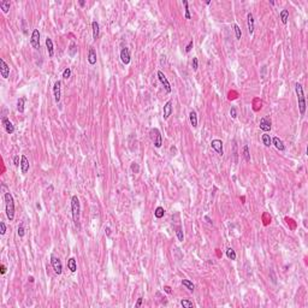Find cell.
Instances as JSON below:
<instances>
[{
    "label": "cell",
    "mask_w": 308,
    "mask_h": 308,
    "mask_svg": "<svg viewBox=\"0 0 308 308\" xmlns=\"http://www.w3.org/2000/svg\"><path fill=\"white\" fill-rule=\"evenodd\" d=\"M4 199H5L6 216H7V218H9V220L12 222L13 218H14V201H13V196L10 193H5Z\"/></svg>",
    "instance_id": "1"
},
{
    "label": "cell",
    "mask_w": 308,
    "mask_h": 308,
    "mask_svg": "<svg viewBox=\"0 0 308 308\" xmlns=\"http://www.w3.org/2000/svg\"><path fill=\"white\" fill-rule=\"evenodd\" d=\"M295 90H296V95H297V101H298V110H300V113L301 116H305L306 113V98H305V94H303V88H302V84L301 83H296L295 84Z\"/></svg>",
    "instance_id": "2"
},
{
    "label": "cell",
    "mask_w": 308,
    "mask_h": 308,
    "mask_svg": "<svg viewBox=\"0 0 308 308\" xmlns=\"http://www.w3.org/2000/svg\"><path fill=\"white\" fill-rule=\"evenodd\" d=\"M71 211H72V219L76 226L79 225V213H81V205L79 200L76 195L71 197Z\"/></svg>",
    "instance_id": "3"
},
{
    "label": "cell",
    "mask_w": 308,
    "mask_h": 308,
    "mask_svg": "<svg viewBox=\"0 0 308 308\" xmlns=\"http://www.w3.org/2000/svg\"><path fill=\"white\" fill-rule=\"evenodd\" d=\"M51 264H52V267L54 270V273L55 274H62L63 272V265H62V261L59 258H57V256L52 255L51 256Z\"/></svg>",
    "instance_id": "4"
},
{
    "label": "cell",
    "mask_w": 308,
    "mask_h": 308,
    "mask_svg": "<svg viewBox=\"0 0 308 308\" xmlns=\"http://www.w3.org/2000/svg\"><path fill=\"white\" fill-rule=\"evenodd\" d=\"M151 134H152L153 140H154V146H155L157 148H160V147H161V144H163V137H161L160 131L155 128V129H152Z\"/></svg>",
    "instance_id": "5"
},
{
    "label": "cell",
    "mask_w": 308,
    "mask_h": 308,
    "mask_svg": "<svg viewBox=\"0 0 308 308\" xmlns=\"http://www.w3.org/2000/svg\"><path fill=\"white\" fill-rule=\"evenodd\" d=\"M30 45L35 49H39L40 48V31L38 30V29H34V30H33L31 39H30Z\"/></svg>",
    "instance_id": "6"
},
{
    "label": "cell",
    "mask_w": 308,
    "mask_h": 308,
    "mask_svg": "<svg viewBox=\"0 0 308 308\" xmlns=\"http://www.w3.org/2000/svg\"><path fill=\"white\" fill-rule=\"evenodd\" d=\"M158 78H159L160 82L163 83V86H164V88H165V90H166L167 93H171V92H172L171 84H170V82H168V79L166 78V76L164 75V72H163V71H158Z\"/></svg>",
    "instance_id": "7"
},
{
    "label": "cell",
    "mask_w": 308,
    "mask_h": 308,
    "mask_svg": "<svg viewBox=\"0 0 308 308\" xmlns=\"http://www.w3.org/2000/svg\"><path fill=\"white\" fill-rule=\"evenodd\" d=\"M62 82L60 81H55L53 84V95H54V101L59 102L60 101V97H62Z\"/></svg>",
    "instance_id": "8"
},
{
    "label": "cell",
    "mask_w": 308,
    "mask_h": 308,
    "mask_svg": "<svg viewBox=\"0 0 308 308\" xmlns=\"http://www.w3.org/2000/svg\"><path fill=\"white\" fill-rule=\"evenodd\" d=\"M0 74H1L3 78H9L10 76V66L5 63L4 59H0Z\"/></svg>",
    "instance_id": "9"
},
{
    "label": "cell",
    "mask_w": 308,
    "mask_h": 308,
    "mask_svg": "<svg viewBox=\"0 0 308 308\" xmlns=\"http://www.w3.org/2000/svg\"><path fill=\"white\" fill-rule=\"evenodd\" d=\"M211 147L213 148L219 155H224V149H223V141L222 140H213L211 142Z\"/></svg>",
    "instance_id": "10"
},
{
    "label": "cell",
    "mask_w": 308,
    "mask_h": 308,
    "mask_svg": "<svg viewBox=\"0 0 308 308\" xmlns=\"http://www.w3.org/2000/svg\"><path fill=\"white\" fill-rule=\"evenodd\" d=\"M120 60H122V63L123 64H125V65H128L129 63H130V60H131V55H130V51H129V48H123L122 51H120Z\"/></svg>",
    "instance_id": "11"
},
{
    "label": "cell",
    "mask_w": 308,
    "mask_h": 308,
    "mask_svg": "<svg viewBox=\"0 0 308 308\" xmlns=\"http://www.w3.org/2000/svg\"><path fill=\"white\" fill-rule=\"evenodd\" d=\"M1 122H3V125H4V128H5V130H6V133H7V134H10V135H11V134L14 133V125L9 120V118L4 117Z\"/></svg>",
    "instance_id": "12"
},
{
    "label": "cell",
    "mask_w": 308,
    "mask_h": 308,
    "mask_svg": "<svg viewBox=\"0 0 308 308\" xmlns=\"http://www.w3.org/2000/svg\"><path fill=\"white\" fill-rule=\"evenodd\" d=\"M271 120L268 118H266V117H262V118L260 119V129L262 131H270L271 130Z\"/></svg>",
    "instance_id": "13"
},
{
    "label": "cell",
    "mask_w": 308,
    "mask_h": 308,
    "mask_svg": "<svg viewBox=\"0 0 308 308\" xmlns=\"http://www.w3.org/2000/svg\"><path fill=\"white\" fill-rule=\"evenodd\" d=\"M247 24H248V33L251 35H253V33H254V16L251 12L247 14Z\"/></svg>",
    "instance_id": "14"
},
{
    "label": "cell",
    "mask_w": 308,
    "mask_h": 308,
    "mask_svg": "<svg viewBox=\"0 0 308 308\" xmlns=\"http://www.w3.org/2000/svg\"><path fill=\"white\" fill-rule=\"evenodd\" d=\"M172 113V100H168L164 105V119H168Z\"/></svg>",
    "instance_id": "15"
},
{
    "label": "cell",
    "mask_w": 308,
    "mask_h": 308,
    "mask_svg": "<svg viewBox=\"0 0 308 308\" xmlns=\"http://www.w3.org/2000/svg\"><path fill=\"white\" fill-rule=\"evenodd\" d=\"M21 170H22V173H24V175L29 171V161L25 155L21 157Z\"/></svg>",
    "instance_id": "16"
},
{
    "label": "cell",
    "mask_w": 308,
    "mask_h": 308,
    "mask_svg": "<svg viewBox=\"0 0 308 308\" xmlns=\"http://www.w3.org/2000/svg\"><path fill=\"white\" fill-rule=\"evenodd\" d=\"M88 63L90 65L97 64V52L94 48H89V51H88Z\"/></svg>",
    "instance_id": "17"
},
{
    "label": "cell",
    "mask_w": 308,
    "mask_h": 308,
    "mask_svg": "<svg viewBox=\"0 0 308 308\" xmlns=\"http://www.w3.org/2000/svg\"><path fill=\"white\" fill-rule=\"evenodd\" d=\"M272 143L274 144V147H276L278 151H281V152H284V151H285L284 142L281 140L279 137H273V138H272Z\"/></svg>",
    "instance_id": "18"
},
{
    "label": "cell",
    "mask_w": 308,
    "mask_h": 308,
    "mask_svg": "<svg viewBox=\"0 0 308 308\" xmlns=\"http://www.w3.org/2000/svg\"><path fill=\"white\" fill-rule=\"evenodd\" d=\"M92 28H93V39L98 40L99 39V34H100V27H99V23L97 21L92 22Z\"/></svg>",
    "instance_id": "19"
},
{
    "label": "cell",
    "mask_w": 308,
    "mask_h": 308,
    "mask_svg": "<svg viewBox=\"0 0 308 308\" xmlns=\"http://www.w3.org/2000/svg\"><path fill=\"white\" fill-rule=\"evenodd\" d=\"M46 47H47L48 55L52 58L54 55V47H53V41H52V39H49V38L46 39Z\"/></svg>",
    "instance_id": "20"
},
{
    "label": "cell",
    "mask_w": 308,
    "mask_h": 308,
    "mask_svg": "<svg viewBox=\"0 0 308 308\" xmlns=\"http://www.w3.org/2000/svg\"><path fill=\"white\" fill-rule=\"evenodd\" d=\"M189 119H190V124L193 125V128H196L197 127V114H196V112L194 111V110H193V111H190Z\"/></svg>",
    "instance_id": "21"
},
{
    "label": "cell",
    "mask_w": 308,
    "mask_h": 308,
    "mask_svg": "<svg viewBox=\"0 0 308 308\" xmlns=\"http://www.w3.org/2000/svg\"><path fill=\"white\" fill-rule=\"evenodd\" d=\"M68 267H69V270L71 271V272H76V271H77V264H76L75 258H70L68 260Z\"/></svg>",
    "instance_id": "22"
},
{
    "label": "cell",
    "mask_w": 308,
    "mask_h": 308,
    "mask_svg": "<svg viewBox=\"0 0 308 308\" xmlns=\"http://www.w3.org/2000/svg\"><path fill=\"white\" fill-rule=\"evenodd\" d=\"M279 16H281V19H282V23L283 24H287L288 23V19H289V11L288 10H282L279 12Z\"/></svg>",
    "instance_id": "23"
},
{
    "label": "cell",
    "mask_w": 308,
    "mask_h": 308,
    "mask_svg": "<svg viewBox=\"0 0 308 308\" xmlns=\"http://www.w3.org/2000/svg\"><path fill=\"white\" fill-rule=\"evenodd\" d=\"M182 285H183V287H185L189 291H194V289H195V285L193 284V282H190L189 279H183L182 281Z\"/></svg>",
    "instance_id": "24"
},
{
    "label": "cell",
    "mask_w": 308,
    "mask_h": 308,
    "mask_svg": "<svg viewBox=\"0 0 308 308\" xmlns=\"http://www.w3.org/2000/svg\"><path fill=\"white\" fill-rule=\"evenodd\" d=\"M24 102H25V98H21L17 101V111L19 113H23L24 112Z\"/></svg>",
    "instance_id": "25"
},
{
    "label": "cell",
    "mask_w": 308,
    "mask_h": 308,
    "mask_svg": "<svg viewBox=\"0 0 308 308\" xmlns=\"http://www.w3.org/2000/svg\"><path fill=\"white\" fill-rule=\"evenodd\" d=\"M164 214H165V209L163 208V207H157L155 208V211H154V217L155 218H158V219H160V218H163L164 217Z\"/></svg>",
    "instance_id": "26"
},
{
    "label": "cell",
    "mask_w": 308,
    "mask_h": 308,
    "mask_svg": "<svg viewBox=\"0 0 308 308\" xmlns=\"http://www.w3.org/2000/svg\"><path fill=\"white\" fill-rule=\"evenodd\" d=\"M10 1H6V0H3V1H0V7H1V10L4 13H7L10 10Z\"/></svg>",
    "instance_id": "27"
},
{
    "label": "cell",
    "mask_w": 308,
    "mask_h": 308,
    "mask_svg": "<svg viewBox=\"0 0 308 308\" xmlns=\"http://www.w3.org/2000/svg\"><path fill=\"white\" fill-rule=\"evenodd\" d=\"M243 158H244V160L247 161V163H249V161H251V153H249L248 144H244L243 146Z\"/></svg>",
    "instance_id": "28"
},
{
    "label": "cell",
    "mask_w": 308,
    "mask_h": 308,
    "mask_svg": "<svg viewBox=\"0 0 308 308\" xmlns=\"http://www.w3.org/2000/svg\"><path fill=\"white\" fill-rule=\"evenodd\" d=\"M262 143L266 146V147H270L271 144H272V138L270 137L268 134H264L262 135Z\"/></svg>",
    "instance_id": "29"
},
{
    "label": "cell",
    "mask_w": 308,
    "mask_h": 308,
    "mask_svg": "<svg viewBox=\"0 0 308 308\" xmlns=\"http://www.w3.org/2000/svg\"><path fill=\"white\" fill-rule=\"evenodd\" d=\"M183 5H184V10H185V18L190 19L192 18V14H190V10H189V4L187 0H183Z\"/></svg>",
    "instance_id": "30"
},
{
    "label": "cell",
    "mask_w": 308,
    "mask_h": 308,
    "mask_svg": "<svg viewBox=\"0 0 308 308\" xmlns=\"http://www.w3.org/2000/svg\"><path fill=\"white\" fill-rule=\"evenodd\" d=\"M181 306H183L184 308H193L194 305L192 301H189V300H185V298H183L181 300Z\"/></svg>",
    "instance_id": "31"
},
{
    "label": "cell",
    "mask_w": 308,
    "mask_h": 308,
    "mask_svg": "<svg viewBox=\"0 0 308 308\" xmlns=\"http://www.w3.org/2000/svg\"><path fill=\"white\" fill-rule=\"evenodd\" d=\"M226 256L231 260H236V253H235V251L232 248H228V251H226Z\"/></svg>",
    "instance_id": "32"
},
{
    "label": "cell",
    "mask_w": 308,
    "mask_h": 308,
    "mask_svg": "<svg viewBox=\"0 0 308 308\" xmlns=\"http://www.w3.org/2000/svg\"><path fill=\"white\" fill-rule=\"evenodd\" d=\"M77 53V46L75 43H71L70 45V48H69V55L70 57H75Z\"/></svg>",
    "instance_id": "33"
},
{
    "label": "cell",
    "mask_w": 308,
    "mask_h": 308,
    "mask_svg": "<svg viewBox=\"0 0 308 308\" xmlns=\"http://www.w3.org/2000/svg\"><path fill=\"white\" fill-rule=\"evenodd\" d=\"M233 30H235V34H236V39L237 40H241V36H242V31H241V29L237 24H235L233 25Z\"/></svg>",
    "instance_id": "34"
},
{
    "label": "cell",
    "mask_w": 308,
    "mask_h": 308,
    "mask_svg": "<svg viewBox=\"0 0 308 308\" xmlns=\"http://www.w3.org/2000/svg\"><path fill=\"white\" fill-rule=\"evenodd\" d=\"M176 235H177V238L179 242L184 241V235H183V230L181 228H177V231H176Z\"/></svg>",
    "instance_id": "35"
},
{
    "label": "cell",
    "mask_w": 308,
    "mask_h": 308,
    "mask_svg": "<svg viewBox=\"0 0 308 308\" xmlns=\"http://www.w3.org/2000/svg\"><path fill=\"white\" fill-rule=\"evenodd\" d=\"M17 233H18V236L22 238V237H24V233H25V231H24V226H23V224H21L19 226H18V229H17Z\"/></svg>",
    "instance_id": "36"
},
{
    "label": "cell",
    "mask_w": 308,
    "mask_h": 308,
    "mask_svg": "<svg viewBox=\"0 0 308 308\" xmlns=\"http://www.w3.org/2000/svg\"><path fill=\"white\" fill-rule=\"evenodd\" d=\"M130 168H131V171H133V173H137L138 171H140V166H138L137 163H133L131 166H130Z\"/></svg>",
    "instance_id": "37"
},
{
    "label": "cell",
    "mask_w": 308,
    "mask_h": 308,
    "mask_svg": "<svg viewBox=\"0 0 308 308\" xmlns=\"http://www.w3.org/2000/svg\"><path fill=\"white\" fill-rule=\"evenodd\" d=\"M70 76H71V69L70 68H66V69L63 71V77L65 79H68V78H70Z\"/></svg>",
    "instance_id": "38"
},
{
    "label": "cell",
    "mask_w": 308,
    "mask_h": 308,
    "mask_svg": "<svg viewBox=\"0 0 308 308\" xmlns=\"http://www.w3.org/2000/svg\"><path fill=\"white\" fill-rule=\"evenodd\" d=\"M192 65H193V70L196 71L197 68H199V60H197V58H196V57L193 58V63H192Z\"/></svg>",
    "instance_id": "39"
},
{
    "label": "cell",
    "mask_w": 308,
    "mask_h": 308,
    "mask_svg": "<svg viewBox=\"0 0 308 308\" xmlns=\"http://www.w3.org/2000/svg\"><path fill=\"white\" fill-rule=\"evenodd\" d=\"M230 116H231V118H236L237 117V111H236V107H231L230 110Z\"/></svg>",
    "instance_id": "40"
},
{
    "label": "cell",
    "mask_w": 308,
    "mask_h": 308,
    "mask_svg": "<svg viewBox=\"0 0 308 308\" xmlns=\"http://www.w3.org/2000/svg\"><path fill=\"white\" fill-rule=\"evenodd\" d=\"M0 233H1V235H5L6 233V225H5L4 222L0 223Z\"/></svg>",
    "instance_id": "41"
},
{
    "label": "cell",
    "mask_w": 308,
    "mask_h": 308,
    "mask_svg": "<svg viewBox=\"0 0 308 308\" xmlns=\"http://www.w3.org/2000/svg\"><path fill=\"white\" fill-rule=\"evenodd\" d=\"M193 46H194V42H193V40H190V42L188 43V46L185 47V52L187 53H189L190 51H192V48H193Z\"/></svg>",
    "instance_id": "42"
},
{
    "label": "cell",
    "mask_w": 308,
    "mask_h": 308,
    "mask_svg": "<svg viewBox=\"0 0 308 308\" xmlns=\"http://www.w3.org/2000/svg\"><path fill=\"white\" fill-rule=\"evenodd\" d=\"M13 163H14V166H17V167L21 165L19 164V155H16V157L13 158Z\"/></svg>",
    "instance_id": "43"
},
{
    "label": "cell",
    "mask_w": 308,
    "mask_h": 308,
    "mask_svg": "<svg viewBox=\"0 0 308 308\" xmlns=\"http://www.w3.org/2000/svg\"><path fill=\"white\" fill-rule=\"evenodd\" d=\"M141 305H142V297H138V298H137V302H136V305H135V307H136V308H140Z\"/></svg>",
    "instance_id": "44"
},
{
    "label": "cell",
    "mask_w": 308,
    "mask_h": 308,
    "mask_svg": "<svg viewBox=\"0 0 308 308\" xmlns=\"http://www.w3.org/2000/svg\"><path fill=\"white\" fill-rule=\"evenodd\" d=\"M205 220H206V222H207L209 225H213V222H212V219H211L208 216H205Z\"/></svg>",
    "instance_id": "45"
},
{
    "label": "cell",
    "mask_w": 308,
    "mask_h": 308,
    "mask_svg": "<svg viewBox=\"0 0 308 308\" xmlns=\"http://www.w3.org/2000/svg\"><path fill=\"white\" fill-rule=\"evenodd\" d=\"M0 268H1V274H5L6 273V266L5 265H1V267H0Z\"/></svg>",
    "instance_id": "46"
},
{
    "label": "cell",
    "mask_w": 308,
    "mask_h": 308,
    "mask_svg": "<svg viewBox=\"0 0 308 308\" xmlns=\"http://www.w3.org/2000/svg\"><path fill=\"white\" fill-rule=\"evenodd\" d=\"M164 290L167 292V294H171V288H170V287H165Z\"/></svg>",
    "instance_id": "47"
},
{
    "label": "cell",
    "mask_w": 308,
    "mask_h": 308,
    "mask_svg": "<svg viewBox=\"0 0 308 308\" xmlns=\"http://www.w3.org/2000/svg\"><path fill=\"white\" fill-rule=\"evenodd\" d=\"M105 231H106V233H107V236H111V229H110V228H106Z\"/></svg>",
    "instance_id": "48"
},
{
    "label": "cell",
    "mask_w": 308,
    "mask_h": 308,
    "mask_svg": "<svg viewBox=\"0 0 308 308\" xmlns=\"http://www.w3.org/2000/svg\"><path fill=\"white\" fill-rule=\"evenodd\" d=\"M84 5H86V1H84V0H79V6H81V7H83Z\"/></svg>",
    "instance_id": "49"
},
{
    "label": "cell",
    "mask_w": 308,
    "mask_h": 308,
    "mask_svg": "<svg viewBox=\"0 0 308 308\" xmlns=\"http://www.w3.org/2000/svg\"><path fill=\"white\" fill-rule=\"evenodd\" d=\"M29 281H30L31 283H34V277H29Z\"/></svg>",
    "instance_id": "50"
}]
</instances>
